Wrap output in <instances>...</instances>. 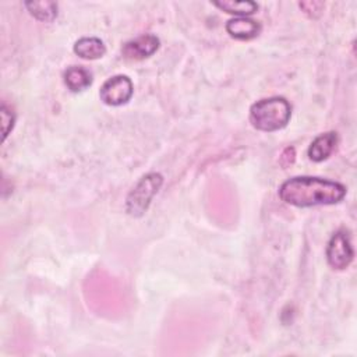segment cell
<instances>
[{
	"label": "cell",
	"instance_id": "cell-2",
	"mask_svg": "<svg viewBox=\"0 0 357 357\" xmlns=\"http://www.w3.org/2000/svg\"><path fill=\"white\" fill-rule=\"evenodd\" d=\"M290 117L291 105L282 96L261 99L250 107V123L254 128L265 132L284 128Z\"/></svg>",
	"mask_w": 357,
	"mask_h": 357
},
{
	"label": "cell",
	"instance_id": "cell-6",
	"mask_svg": "<svg viewBox=\"0 0 357 357\" xmlns=\"http://www.w3.org/2000/svg\"><path fill=\"white\" fill-rule=\"evenodd\" d=\"M159 45L160 40L158 36L152 33H145L126 42L121 49V53L128 60H144L152 56L159 49Z\"/></svg>",
	"mask_w": 357,
	"mask_h": 357
},
{
	"label": "cell",
	"instance_id": "cell-3",
	"mask_svg": "<svg viewBox=\"0 0 357 357\" xmlns=\"http://www.w3.org/2000/svg\"><path fill=\"white\" fill-rule=\"evenodd\" d=\"M163 184L160 173H148L139 178L126 199V211L131 216H141L148 209L152 198Z\"/></svg>",
	"mask_w": 357,
	"mask_h": 357
},
{
	"label": "cell",
	"instance_id": "cell-10",
	"mask_svg": "<svg viewBox=\"0 0 357 357\" xmlns=\"http://www.w3.org/2000/svg\"><path fill=\"white\" fill-rule=\"evenodd\" d=\"M64 84L71 92H81L92 84V74L81 66H71L64 73Z\"/></svg>",
	"mask_w": 357,
	"mask_h": 357
},
{
	"label": "cell",
	"instance_id": "cell-7",
	"mask_svg": "<svg viewBox=\"0 0 357 357\" xmlns=\"http://www.w3.org/2000/svg\"><path fill=\"white\" fill-rule=\"evenodd\" d=\"M226 31L237 40H250L259 35L261 24L248 17H234L226 22Z\"/></svg>",
	"mask_w": 357,
	"mask_h": 357
},
{
	"label": "cell",
	"instance_id": "cell-13",
	"mask_svg": "<svg viewBox=\"0 0 357 357\" xmlns=\"http://www.w3.org/2000/svg\"><path fill=\"white\" fill-rule=\"evenodd\" d=\"M0 117H1V139L4 141L7 138V135L10 134V131L13 130L14 127V121H15V116L14 113L6 106V105H1L0 107Z\"/></svg>",
	"mask_w": 357,
	"mask_h": 357
},
{
	"label": "cell",
	"instance_id": "cell-8",
	"mask_svg": "<svg viewBox=\"0 0 357 357\" xmlns=\"http://www.w3.org/2000/svg\"><path fill=\"white\" fill-rule=\"evenodd\" d=\"M337 144V134L335 131H328L319 134L314 138L308 146V158L312 162H322L331 156Z\"/></svg>",
	"mask_w": 357,
	"mask_h": 357
},
{
	"label": "cell",
	"instance_id": "cell-9",
	"mask_svg": "<svg viewBox=\"0 0 357 357\" xmlns=\"http://www.w3.org/2000/svg\"><path fill=\"white\" fill-rule=\"evenodd\" d=\"M74 53L85 60H96L106 53V46L99 38L85 36L74 43Z\"/></svg>",
	"mask_w": 357,
	"mask_h": 357
},
{
	"label": "cell",
	"instance_id": "cell-4",
	"mask_svg": "<svg viewBox=\"0 0 357 357\" xmlns=\"http://www.w3.org/2000/svg\"><path fill=\"white\" fill-rule=\"evenodd\" d=\"M354 250L351 245L350 234L346 229H339L335 231L326 245V259L328 264L337 271L346 269L353 261Z\"/></svg>",
	"mask_w": 357,
	"mask_h": 357
},
{
	"label": "cell",
	"instance_id": "cell-5",
	"mask_svg": "<svg viewBox=\"0 0 357 357\" xmlns=\"http://www.w3.org/2000/svg\"><path fill=\"white\" fill-rule=\"evenodd\" d=\"M134 93V86L127 75H113L103 82L99 91L100 100L109 106H121L127 103Z\"/></svg>",
	"mask_w": 357,
	"mask_h": 357
},
{
	"label": "cell",
	"instance_id": "cell-11",
	"mask_svg": "<svg viewBox=\"0 0 357 357\" xmlns=\"http://www.w3.org/2000/svg\"><path fill=\"white\" fill-rule=\"evenodd\" d=\"M213 6L225 13L234 14L236 17H248L257 13L258 10V4L251 0H243V1L222 0V1H213Z\"/></svg>",
	"mask_w": 357,
	"mask_h": 357
},
{
	"label": "cell",
	"instance_id": "cell-1",
	"mask_svg": "<svg viewBox=\"0 0 357 357\" xmlns=\"http://www.w3.org/2000/svg\"><path fill=\"white\" fill-rule=\"evenodd\" d=\"M279 197L283 202L298 208L332 205L346 197V187L342 183L321 177L297 176L280 184Z\"/></svg>",
	"mask_w": 357,
	"mask_h": 357
},
{
	"label": "cell",
	"instance_id": "cell-12",
	"mask_svg": "<svg viewBox=\"0 0 357 357\" xmlns=\"http://www.w3.org/2000/svg\"><path fill=\"white\" fill-rule=\"evenodd\" d=\"M24 6L38 21L52 22L57 17V3L54 1H26Z\"/></svg>",
	"mask_w": 357,
	"mask_h": 357
}]
</instances>
